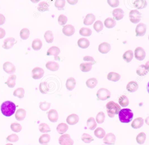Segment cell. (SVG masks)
<instances>
[{"mask_svg": "<svg viewBox=\"0 0 149 145\" xmlns=\"http://www.w3.org/2000/svg\"><path fill=\"white\" fill-rule=\"evenodd\" d=\"M16 105L11 101H6L1 104V110L3 115L10 117L14 114L16 110Z\"/></svg>", "mask_w": 149, "mask_h": 145, "instance_id": "6da1fadb", "label": "cell"}, {"mask_svg": "<svg viewBox=\"0 0 149 145\" xmlns=\"http://www.w3.org/2000/svg\"><path fill=\"white\" fill-rule=\"evenodd\" d=\"M107 112L110 118H114L115 115L118 114L121 109L120 106L113 101L108 102L106 105Z\"/></svg>", "mask_w": 149, "mask_h": 145, "instance_id": "7a4b0ae2", "label": "cell"}, {"mask_svg": "<svg viewBox=\"0 0 149 145\" xmlns=\"http://www.w3.org/2000/svg\"><path fill=\"white\" fill-rule=\"evenodd\" d=\"M118 117L119 120L122 123H129L133 118V113L130 109L125 108L120 110Z\"/></svg>", "mask_w": 149, "mask_h": 145, "instance_id": "3957f363", "label": "cell"}, {"mask_svg": "<svg viewBox=\"0 0 149 145\" xmlns=\"http://www.w3.org/2000/svg\"><path fill=\"white\" fill-rule=\"evenodd\" d=\"M96 95L99 100L103 101V100H106L110 97L111 92L107 89L102 88L97 91Z\"/></svg>", "mask_w": 149, "mask_h": 145, "instance_id": "277c9868", "label": "cell"}, {"mask_svg": "<svg viewBox=\"0 0 149 145\" xmlns=\"http://www.w3.org/2000/svg\"><path fill=\"white\" fill-rule=\"evenodd\" d=\"M129 18L132 23L135 24L138 23L141 20V13L137 10H131L129 13Z\"/></svg>", "mask_w": 149, "mask_h": 145, "instance_id": "5b68a950", "label": "cell"}, {"mask_svg": "<svg viewBox=\"0 0 149 145\" xmlns=\"http://www.w3.org/2000/svg\"><path fill=\"white\" fill-rule=\"evenodd\" d=\"M59 142L61 145H73L74 141L70 138V135L68 134H63L60 136Z\"/></svg>", "mask_w": 149, "mask_h": 145, "instance_id": "8992f818", "label": "cell"}, {"mask_svg": "<svg viewBox=\"0 0 149 145\" xmlns=\"http://www.w3.org/2000/svg\"><path fill=\"white\" fill-rule=\"evenodd\" d=\"M44 74V70L39 67H35L32 71V77L35 79H40L43 76Z\"/></svg>", "mask_w": 149, "mask_h": 145, "instance_id": "52a82bcc", "label": "cell"}, {"mask_svg": "<svg viewBox=\"0 0 149 145\" xmlns=\"http://www.w3.org/2000/svg\"><path fill=\"white\" fill-rule=\"evenodd\" d=\"M135 57L139 61H143L145 58L146 52L144 49L141 47H137L136 48L134 52Z\"/></svg>", "mask_w": 149, "mask_h": 145, "instance_id": "ba28073f", "label": "cell"}, {"mask_svg": "<svg viewBox=\"0 0 149 145\" xmlns=\"http://www.w3.org/2000/svg\"><path fill=\"white\" fill-rule=\"evenodd\" d=\"M3 68L4 70L9 74H13L16 70V68L13 64L9 62H6L4 63L3 65Z\"/></svg>", "mask_w": 149, "mask_h": 145, "instance_id": "9c48e42d", "label": "cell"}, {"mask_svg": "<svg viewBox=\"0 0 149 145\" xmlns=\"http://www.w3.org/2000/svg\"><path fill=\"white\" fill-rule=\"evenodd\" d=\"M146 31V26L143 23H140L137 25L136 28V36H142L145 34Z\"/></svg>", "mask_w": 149, "mask_h": 145, "instance_id": "30bf717a", "label": "cell"}, {"mask_svg": "<svg viewBox=\"0 0 149 145\" xmlns=\"http://www.w3.org/2000/svg\"><path fill=\"white\" fill-rule=\"evenodd\" d=\"M116 140V136L112 133H109L107 134L106 135H105V137L103 139L104 143L109 145L115 144Z\"/></svg>", "mask_w": 149, "mask_h": 145, "instance_id": "8fae6325", "label": "cell"}, {"mask_svg": "<svg viewBox=\"0 0 149 145\" xmlns=\"http://www.w3.org/2000/svg\"><path fill=\"white\" fill-rule=\"evenodd\" d=\"M63 33L66 36H70L73 35L75 32L74 26L70 24L66 25L63 27L62 29Z\"/></svg>", "mask_w": 149, "mask_h": 145, "instance_id": "7c38bea8", "label": "cell"}, {"mask_svg": "<svg viewBox=\"0 0 149 145\" xmlns=\"http://www.w3.org/2000/svg\"><path fill=\"white\" fill-rule=\"evenodd\" d=\"M61 53V50L58 47L53 46L49 48L47 51V55H54L56 60H58V55Z\"/></svg>", "mask_w": 149, "mask_h": 145, "instance_id": "4fadbf2b", "label": "cell"}, {"mask_svg": "<svg viewBox=\"0 0 149 145\" xmlns=\"http://www.w3.org/2000/svg\"><path fill=\"white\" fill-rule=\"evenodd\" d=\"M15 41V39L13 37H8L4 40L2 47L5 49H9L14 46Z\"/></svg>", "mask_w": 149, "mask_h": 145, "instance_id": "5bb4252c", "label": "cell"}, {"mask_svg": "<svg viewBox=\"0 0 149 145\" xmlns=\"http://www.w3.org/2000/svg\"><path fill=\"white\" fill-rule=\"evenodd\" d=\"M59 115L57 111L54 109H51L48 112V118L49 121L52 122H56L58 120Z\"/></svg>", "mask_w": 149, "mask_h": 145, "instance_id": "9a60e30c", "label": "cell"}, {"mask_svg": "<svg viewBox=\"0 0 149 145\" xmlns=\"http://www.w3.org/2000/svg\"><path fill=\"white\" fill-rule=\"evenodd\" d=\"M111 49V47L109 43L107 42L101 43L98 47V50L102 54H107Z\"/></svg>", "mask_w": 149, "mask_h": 145, "instance_id": "2e32d148", "label": "cell"}, {"mask_svg": "<svg viewBox=\"0 0 149 145\" xmlns=\"http://www.w3.org/2000/svg\"><path fill=\"white\" fill-rule=\"evenodd\" d=\"M79 120V118L77 114L73 113L69 115L67 118L66 121L70 125H74L77 124Z\"/></svg>", "mask_w": 149, "mask_h": 145, "instance_id": "e0dca14e", "label": "cell"}, {"mask_svg": "<svg viewBox=\"0 0 149 145\" xmlns=\"http://www.w3.org/2000/svg\"><path fill=\"white\" fill-rule=\"evenodd\" d=\"M26 115V112L25 109H18L16 111L15 114V118L18 121H22L24 120Z\"/></svg>", "mask_w": 149, "mask_h": 145, "instance_id": "ac0fdd59", "label": "cell"}, {"mask_svg": "<svg viewBox=\"0 0 149 145\" xmlns=\"http://www.w3.org/2000/svg\"><path fill=\"white\" fill-rule=\"evenodd\" d=\"M112 15L117 20H122L124 16V12L121 8L114 9L112 12Z\"/></svg>", "mask_w": 149, "mask_h": 145, "instance_id": "d6986e66", "label": "cell"}, {"mask_svg": "<svg viewBox=\"0 0 149 145\" xmlns=\"http://www.w3.org/2000/svg\"><path fill=\"white\" fill-rule=\"evenodd\" d=\"M138 88V84L136 81H131L126 85V89L128 91L130 92H134L136 91Z\"/></svg>", "mask_w": 149, "mask_h": 145, "instance_id": "ffe728a7", "label": "cell"}, {"mask_svg": "<svg viewBox=\"0 0 149 145\" xmlns=\"http://www.w3.org/2000/svg\"><path fill=\"white\" fill-rule=\"evenodd\" d=\"M46 67L48 69L51 71H56L59 69V64L56 62L49 61L46 63Z\"/></svg>", "mask_w": 149, "mask_h": 145, "instance_id": "44dd1931", "label": "cell"}, {"mask_svg": "<svg viewBox=\"0 0 149 145\" xmlns=\"http://www.w3.org/2000/svg\"><path fill=\"white\" fill-rule=\"evenodd\" d=\"M95 20V16L92 13L88 14L84 20V24L86 26L91 25Z\"/></svg>", "mask_w": 149, "mask_h": 145, "instance_id": "7402d4cb", "label": "cell"}, {"mask_svg": "<svg viewBox=\"0 0 149 145\" xmlns=\"http://www.w3.org/2000/svg\"><path fill=\"white\" fill-rule=\"evenodd\" d=\"M76 85V82L74 78L70 77L67 79L66 86V88L68 90H73L75 87Z\"/></svg>", "mask_w": 149, "mask_h": 145, "instance_id": "603a6c76", "label": "cell"}, {"mask_svg": "<svg viewBox=\"0 0 149 145\" xmlns=\"http://www.w3.org/2000/svg\"><path fill=\"white\" fill-rule=\"evenodd\" d=\"M143 124L144 120L142 118H137L132 121L131 126L134 129H138L143 126Z\"/></svg>", "mask_w": 149, "mask_h": 145, "instance_id": "cb8c5ba5", "label": "cell"}, {"mask_svg": "<svg viewBox=\"0 0 149 145\" xmlns=\"http://www.w3.org/2000/svg\"><path fill=\"white\" fill-rule=\"evenodd\" d=\"M137 74L139 76H146L148 73V68L146 65L142 64L138 67L136 71Z\"/></svg>", "mask_w": 149, "mask_h": 145, "instance_id": "d4e9b609", "label": "cell"}, {"mask_svg": "<svg viewBox=\"0 0 149 145\" xmlns=\"http://www.w3.org/2000/svg\"><path fill=\"white\" fill-rule=\"evenodd\" d=\"M90 41L85 38H81L78 40L77 44L80 48L83 49L88 48L90 46Z\"/></svg>", "mask_w": 149, "mask_h": 145, "instance_id": "484cf974", "label": "cell"}, {"mask_svg": "<svg viewBox=\"0 0 149 145\" xmlns=\"http://www.w3.org/2000/svg\"><path fill=\"white\" fill-rule=\"evenodd\" d=\"M134 7L139 9H143L147 6V1L146 0H136L134 1Z\"/></svg>", "mask_w": 149, "mask_h": 145, "instance_id": "4316f807", "label": "cell"}, {"mask_svg": "<svg viewBox=\"0 0 149 145\" xmlns=\"http://www.w3.org/2000/svg\"><path fill=\"white\" fill-rule=\"evenodd\" d=\"M39 90L42 94H47L49 90V85L47 82H42L39 85Z\"/></svg>", "mask_w": 149, "mask_h": 145, "instance_id": "83f0119b", "label": "cell"}, {"mask_svg": "<svg viewBox=\"0 0 149 145\" xmlns=\"http://www.w3.org/2000/svg\"><path fill=\"white\" fill-rule=\"evenodd\" d=\"M50 136L48 134H42L39 138V141L40 144L42 145H47L50 141Z\"/></svg>", "mask_w": 149, "mask_h": 145, "instance_id": "f1b7e54d", "label": "cell"}, {"mask_svg": "<svg viewBox=\"0 0 149 145\" xmlns=\"http://www.w3.org/2000/svg\"><path fill=\"white\" fill-rule=\"evenodd\" d=\"M121 78V76L118 73L114 72H110L107 76V78L109 81L112 82H117Z\"/></svg>", "mask_w": 149, "mask_h": 145, "instance_id": "f546056e", "label": "cell"}, {"mask_svg": "<svg viewBox=\"0 0 149 145\" xmlns=\"http://www.w3.org/2000/svg\"><path fill=\"white\" fill-rule=\"evenodd\" d=\"M42 46V42L39 38L34 39L32 42V47L34 50H40L41 49Z\"/></svg>", "mask_w": 149, "mask_h": 145, "instance_id": "4dcf8cb0", "label": "cell"}, {"mask_svg": "<svg viewBox=\"0 0 149 145\" xmlns=\"http://www.w3.org/2000/svg\"><path fill=\"white\" fill-rule=\"evenodd\" d=\"M16 76L13 75L10 76L6 82V84L9 87L13 88L15 87L16 83Z\"/></svg>", "mask_w": 149, "mask_h": 145, "instance_id": "1f68e13d", "label": "cell"}, {"mask_svg": "<svg viewBox=\"0 0 149 145\" xmlns=\"http://www.w3.org/2000/svg\"><path fill=\"white\" fill-rule=\"evenodd\" d=\"M123 59L126 62H130L133 57V51L132 50H128L125 51L123 55Z\"/></svg>", "mask_w": 149, "mask_h": 145, "instance_id": "d6a6232c", "label": "cell"}, {"mask_svg": "<svg viewBox=\"0 0 149 145\" xmlns=\"http://www.w3.org/2000/svg\"><path fill=\"white\" fill-rule=\"evenodd\" d=\"M68 126L64 123H61L57 125L56 130L60 134H63L68 129Z\"/></svg>", "mask_w": 149, "mask_h": 145, "instance_id": "836d02e7", "label": "cell"}, {"mask_svg": "<svg viewBox=\"0 0 149 145\" xmlns=\"http://www.w3.org/2000/svg\"><path fill=\"white\" fill-rule=\"evenodd\" d=\"M104 26L107 28L111 29L114 27L116 24V21L112 18L109 17L104 22Z\"/></svg>", "mask_w": 149, "mask_h": 145, "instance_id": "e575fe53", "label": "cell"}, {"mask_svg": "<svg viewBox=\"0 0 149 145\" xmlns=\"http://www.w3.org/2000/svg\"><path fill=\"white\" fill-rule=\"evenodd\" d=\"M87 125L89 129L91 130H95L97 126L96 122L93 117H91L88 119L87 121Z\"/></svg>", "mask_w": 149, "mask_h": 145, "instance_id": "d590c367", "label": "cell"}, {"mask_svg": "<svg viewBox=\"0 0 149 145\" xmlns=\"http://www.w3.org/2000/svg\"><path fill=\"white\" fill-rule=\"evenodd\" d=\"M92 65L93 64L91 63H83L80 64V69L83 72H88L91 70Z\"/></svg>", "mask_w": 149, "mask_h": 145, "instance_id": "8d00e7d4", "label": "cell"}, {"mask_svg": "<svg viewBox=\"0 0 149 145\" xmlns=\"http://www.w3.org/2000/svg\"><path fill=\"white\" fill-rule=\"evenodd\" d=\"M49 6L47 2L46 1H41L38 4V11L41 12H45V11H48L49 10Z\"/></svg>", "mask_w": 149, "mask_h": 145, "instance_id": "74e56055", "label": "cell"}, {"mask_svg": "<svg viewBox=\"0 0 149 145\" xmlns=\"http://www.w3.org/2000/svg\"><path fill=\"white\" fill-rule=\"evenodd\" d=\"M94 134L98 139H102L105 136V132L102 127H98L95 130Z\"/></svg>", "mask_w": 149, "mask_h": 145, "instance_id": "f35d334b", "label": "cell"}, {"mask_svg": "<svg viewBox=\"0 0 149 145\" xmlns=\"http://www.w3.org/2000/svg\"><path fill=\"white\" fill-rule=\"evenodd\" d=\"M118 103L122 107H126L129 104V99L125 95H122L118 99Z\"/></svg>", "mask_w": 149, "mask_h": 145, "instance_id": "ab89813d", "label": "cell"}, {"mask_svg": "<svg viewBox=\"0 0 149 145\" xmlns=\"http://www.w3.org/2000/svg\"><path fill=\"white\" fill-rule=\"evenodd\" d=\"M97 84V80L95 78H92L88 79L86 82V85L87 87L90 89H93L95 88Z\"/></svg>", "mask_w": 149, "mask_h": 145, "instance_id": "60d3db41", "label": "cell"}, {"mask_svg": "<svg viewBox=\"0 0 149 145\" xmlns=\"http://www.w3.org/2000/svg\"><path fill=\"white\" fill-rule=\"evenodd\" d=\"M44 38L48 43H52L54 41V37L53 32L51 30H47L44 34Z\"/></svg>", "mask_w": 149, "mask_h": 145, "instance_id": "b9f144b4", "label": "cell"}, {"mask_svg": "<svg viewBox=\"0 0 149 145\" xmlns=\"http://www.w3.org/2000/svg\"><path fill=\"white\" fill-rule=\"evenodd\" d=\"M25 94V90L23 88H17L14 91L13 95L15 97H18L19 98H23Z\"/></svg>", "mask_w": 149, "mask_h": 145, "instance_id": "7bdbcfd3", "label": "cell"}, {"mask_svg": "<svg viewBox=\"0 0 149 145\" xmlns=\"http://www.w3.org/2000/svg\"><path fill=\"white\" fill-rule=\"evenodd\" d=\"M29 35H30V31L29 29L26 28L22 29L20 32V36L22 40H27L29 37Z\"/></svg>", "mask_w": 149, "mask_h": 145, "instance_id": "ee69618b", "label": "cell"}, {"mask_svg": "<svg viewBox=\"0 0 149 145\" xmlns=\"http://www.w3.org/2000/svg\"><path fill=\"white\" fill-rule=\"evenodd\" d=\"M146 139V134L143 132H142L138 134L136 138V140L138 144L142 145L144 143Z\"/></svg>", "mask_w": 149, "mask_h": 145, "instance_id": "f6af8a7d", "label": "cell"}, {"mask_svg": "<svg viewBox=\"0 0 149 145\" xmlns=\"http://www.w3.org/2000/svg\"><path fill=\"white\" fill-rule=\"evenodd\" d=\"M79 34L83 36H90L92 34V30L88 28L83 27L80 29Z\"/></svg>", "mask_w": 149, "mask_h": 145, "instance_id": "bcb514c9", "label": "cell"}, {"mask_svg": "<svg viewBox=\"0 0 149 145\" xmlns=\"http://www.w3.org/2000/svg\"><path fill=\"white\" fill-rule=\"evenodd\" d=\"M39 130L41 132L47 133L51 131V129L49 126L46 123H41L39 125Z\"/></svg>", "mask_w": 149, "mask_h": 145, "instance_id": "7dc6e473", "label": "cell"}, {"mask_svg": "<svg viewBox=\"0 0 149 145\" xmlns=\"http://www.w3.org/2000/svg\"><path fill=\"white\" fill-rule=\"evenodd\" d=\"M93 27L97 32L99 33L103 29V24L101 21L97 20L94 23Z\"/></svg>", "mask_w": 149, "mask_h": 145, "instance_id": "c3c4849f", "label": "cell"}, {"mask_svg": "<svg viewBox=\"0 0 149 145\" xmlns=\"http://www.w3.org/2000/svg\"><path fill=\"white\" fill-rule=\"evenodd\" d=\"M66 4L65 0H56L55 2V6L59 10H62Z\"/></svg>", "mask_w": 149, "mask_h": 145, "instance_id": "681fc988", "label": "cell"}, {"mask_svg": "<svg viewBox=\"0 0 149 145\" xmlns=\"http://www.w3.org/2000/svg\"><path fill=\"white\" fill-rule=\"evenodd\" d=\"M81 140L85 143H90L94 141V139L93 137L90 134L87 133H84L82 135Z\"/></svg>", "mask_w": 149, "mask_h": 145, "instance_id": "f907efd6", "label": "cell"}, {"mask_svg": "<svg viewBox=\"0 0 149 145\" xmlns=\"http://www.w3.org/2000/svg\"><path fill=\"white\" fill-rule=\"evenodd\" d=\"M105 114L103 112H100L97 113L96 117V120L98 124H102L105 120Z\"/></svg>", "mask_w": 149, "mask_h": 145, "instance_id": "816d5d0a", "label": "cell"}, {"mask_svg": "<svg viewBox=\"0 0 149 145\" xmlns=\"http://www.w3.org/2000/svg\"><path fill=\"white\" fill-rule=\"evenodd\" d=\"M11 129L15 132H19L22 130V126L19 123H13L11 124Z\"/></svg>", "mask_w": 149, "mask_h": 145, "instance_id": "f5cc1de1", "label": "cell"}, {"mask_svg": "<svg viewBox=\"0 0 149 145\" xmlns=\"http://www.w3.org/2000/svg\"><path fill=\"white\" fill-rule=\"evenodd\" d=\"M51 106V104L49 103L44 101L41 102L40 103V108L42 111H47L49 109Z\"/></svg>", "mask_w": 149, "mask_h": 145, "instance_id": "db71d44e", "label": "cell"}, {"mask_svg": "<svg viewBox=\"0 0 149 145\" xmlns=\"http://www.w3.org/2000/svg\"><path fill=\"white\" fill-rule=\"evenodd\" d=\"M58 23L61 26L65 25L68 21V18L66 15L63 14H61L59 15L58 19Z\"/></svg>", "mask_w": 149, "mask_h": 145, "instance_id": "11a10c76", "label": "cell"}, {"mask_svg": "<svg viewBox=\"0 0 149 145\" xmlns=\"http://www.w3.org/2000/svg\"><path fill=\"white\" fill-rule=\"evenodd\" d=\"M6 139L10 142H15L19 140V136L17 134H13L8 135Z\"/></svg>", "mask_w": 149, "mask_h": 145, "instance_id": "9f6ffc18", "label": "cell"}, {"mask_svg": "<svg viewBox=\"0 0 149 145\" xmlns=\"http://www.w3.org/2000/svg\"><path fill=\"white\" fill-rule=\"evenodd\" d=\"M107 2L112 8L117 7L119 5V1L118 0H108Z\"/></svg>", "mask_w": 149, "mask_h": 145, "instance_id": "6f0895ef", "label": "cell"}, {"mask_svg": "<svg viewBox=\"0 0 149 145\" xmlns=\"http://www.w3.org/2000/svg\"><path fill=\"white\" fill-rule=\"evenodd\" d=\"M83 60L84 61H86V62H88V63H92L93 64L95 63L96 62L95 59L93 57L91 56H86L84 57L83 58Z\"/></svg>", "mask_w": 149, "mask_h": 145, "instance_id": "680465c9", "label": "cell"}, {"mask_svg": "<svg viewBox=\"0 0 149 145\" xmlns=\"http://www.w3.org/2000/svg\"><path fill=\"white\" fill-rule=\"evenodd\" d=\"M6 34V32L5 29L2 28H0V39L4 38Z\"/></svg>", "mask_w": 149, "mask_h": 145, "instance_id": "91938a15", "label": "cell"}, {"mask_svg": "<svg viewBox=\"0 0 149 145\" xmlns=\"http://www.w3.org/2000/svg\"><path fill=\"white\" fill-rule=\"evenodd\" d=\"M6 22L5 16L2 14L0 13V25H2Z\"/></svg>", "mask_w": 149, "mask_h": 145, "instance_id": "94428289", "label": "cell"}, {"mask_svg": "<svg viewBox=\"0 0 149 145\" xmlns=\"http://www.w3.org/2000/svg\"><path fill=\"white\" fill-rule=\"evenodd\" d=\"M67 1L70 5H76L78 2V0H67Z\"/></svg>", "mask_w": 149, "mask_h": 145, "instance_id": "6125c7cd", "label": "cell"}, {"mask_svg": "<svg viewBox=\"0 0 149 145\" xmlns=\"http://www.w3.org/2000/svg\"><path fill=\"white\" fill-rule=\"evenodd\" d=\"M148 119H149V117H147V118L146 119V124H147V125H149V123H148Z\"/></svg>", "mask_w": 149, "mask_h": 145, "instance_id": "be15d7a7", "label": "cell"}, {"mask_svg": "<svg viewBox=\"0 0 149 145\" xmlns=\"http://www.w3.org/2000/svg\"><path fill=\"white\" fill-rule=\"evenodd\" d=\"M6 145H13V144H11V143H8V144H6Z\"/></svg>", "mask_w": 149, "mask_h": 145, "instance_id": "e7e4bbea", "label": "cell"}, {"mask_svg": "<svg viewBox=\"0 0 149 145\" xmlns=\"http://www.w3.org/2000/svg\"></svg>", "mask_w": 149, "mask_h": 145, "instance_id": "03108f58", "label": "cell"}]
</instances>
